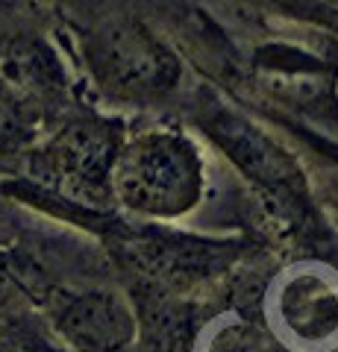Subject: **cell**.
<instances>
[{"instance_id": "3", "label": "cell", "mask_w": 338, "mask_h": 352, "mask_svg": "<svg viewBox=\"0 0 338 352\" xmlns=\"http://www.w3.org/2000/svg\"><path fill=\"white\" fill-rule=\"evenodd\" d=\"M127 138L124 124L101 115H74L41 144L27 150L32 182L59 200L85 208L112 206V168Z\"/></svg>"}, {"instance_id": "5", "label": "cell", "mask_w": 338, "mask_h": 352, "mask_svg": "<svg viewBox=\"0 0 338 352\" xmlns=\"http://www.w3.org/2000/svg\"><path fill=\"white\" fill-rule=\"evenodd\" d=\"M198 124L209 135L218 147H221L230 162L242 170L247 179H253L259 188L268 194L282 197V200H300L306 179L297 159L279 144L277 138H271L265 129L256 126L250 118L242 112L224 106L215 97H200L198 106Z\"/></svg>"}, {"instance_id": "10", "label": "cell", "mask_w": 338, "mask_h": 352, "mask_svg": "<svg viewBox=\"0 0 338 352\" xmlns=\"http://www.w3.org/2000/svg\"><path fill=\"white\" fill-rule=\"evenodd\" d=\"M0 352H24V349H18L12 344H6V340H0Z\"/></svg>"}, {"instance_id": "8", "label": "cell", "mask_w": 338, "mask_h": 352, "mask_svg": "<svg viewBox=\"0 0 338 352\" xmlns=\"http://www.w3.org/2000/svg\"><path fill=\"white\" fill-rule=\"evenodd\" d=\"M191 352H282L262 323L242 314H221L203 326Z\"/></svg>"}, {"instance_id": "2", "label": "cell", "mask_w": 338, "mask_h": 352, "mask_svg": "<svg viewBox=\"0 0 338 352\" xmlns=\"http://www.w3.org/2000/svg\"><path fill=\"white\" fill-rule=\"evenodd\" d=\"M80 53L92 82L112 103H156L182 80L180 56L129 12L92 18L80 30Z\"/></svg>"}, {"instance_id": "4", "label": "cell", "mask_w": 338, "mask_h": 352, "mask_svg": "<svg viewBox=\"0 0 338 352\" xmlns=\"http://www.w3.org/2000/svg\"><path fill=\"white\" fill-rule=\"evenodd\" d=\"M262 326L288 352H338V276L324 264L277 273L262 296Z\"/></svg>"}, {"instance_id": "9", "label": "cell", "mask_w": 338, "mask_h": 352, "mask_svg": "<svg viewBox=\"0 0 338 352\" xmlns=\"http://www.w3.org/2000/svg\"><path fill=\"white\" fill-rule=\"evenodd\" d=\"M32 285L27 270L12 252L0 250V317H15L32 302Z\"/></svg>"}, {"instance_id": "7", "label": "cell", "mask_w": 338, "mask_h": 352, "mask_svg": "<svg viewBox=\"0 0 338 352\" xmlns=\"http://www.w3.org/2000/svg\"><path fill=\"white\" fill-rule=\"evenodd\" d=\"M238 250L242 247L235 241H203L154 229L129 244V256L141 267V273L154 276V282L185 288V285L206 282L233 267Z\"/></svg>"}, {"instance_id": "6", "label": "cell", "mask_w": 338, "mask_h": 352, "mask_svg": "<svg viewBox=\"0 0 338 352\" xmlns=\"http://www.w3.org/2000/svg\"><path fill=\"white\" fill-rule=\"evenodd\" d=\"M50 320L56 335L77 352H124L138 335V311L112 288L53 294Z\"/></svg>"}, {"instance_id": "1", "label": "cell", "mask_w": 338, "mask_h": 352, "mask_svg": "<svg viewBox=\"0 0 338 352\" xmlns=\"http://www.w3.org/2000/svg\"><path fill=\"white\" fill-rule=\"evenodd\" d=\"M206 164L191 135L150 126L124 138L112 168V200L145 220H180L198 208Z\"/></svg>"}]
</instances>
